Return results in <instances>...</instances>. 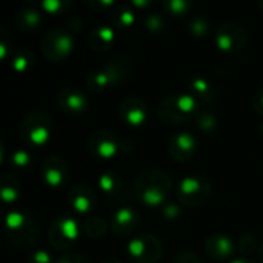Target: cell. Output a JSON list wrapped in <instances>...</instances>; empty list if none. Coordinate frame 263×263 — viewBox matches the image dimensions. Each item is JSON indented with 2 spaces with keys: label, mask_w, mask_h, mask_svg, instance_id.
I'll return each mask as SVG.
<instances>
[{
  "label": "cell",
  "mask_w": 263,
  "mask_h": 263,
  "mask_svg": "<svg viewBox=\"0 0 263 263\" xmlns=\"http://www.w3.org/2000/svg\"><path fill=\"white\" fill-rule=\"evenodd\" d=\"M171 179L165 171H145L136 180V193L139 199L149 206L160 205L171 190Z\"/></svg>",
  "instance_id": "6da1fadb"
},
{
  "label": "cell",
  "mask_w": 263,
  "mask_h": 263,
  "mask_svg": "<svg viewBox=\"0 0 263 263\" xmlns=\"http://www.w3.org/2000/svg\"><path fill=\"white\" fill-rule=\"evenodd\" d=\"M129 68H131V60L126 55H116L112 60H109V63L102 71L92 72L86 79V85L91 91H100L125 79L129 72Z\"/></svg>",
  "instance_id": "7a4b0ae2"
},
{
  "label": "cell",
  "mask_w": 263,
  "mask_h": 263,
  "mask_svg": "<svg viewBox=\"0 0 263 263\" xmlns=\"http://www.w3.org/2000/svg\"><path fill=\"white\" fill-rule=\"evenodd\" d=\"M6 225L11 233V240L18 247H29L39 237V228L35 220L20 211H12L6 216Z\"/></svg>",
  "instance_id": "3957f363"
},
{
  "label": "cell",
  "mask_w": 263,
  "mask_h": 263,
  "mask_svg": "<svg viewBox=\"0 0 263 263\" xmlns=\"http://www.w3.org/2000/svg\"><path fill=\"white\" fill-rule=\"evenodd\" d=\"M20 133L28 143L40 146V145L46 143L49 139L51 119L42 111H34V112L28 114V117L23 120Z\"/></svg>",
  "instance_id": "277c9868"
},
{
  "label": "cell",
  "mask_w": 263,
  "mask_h": 263,
  "mask_svg": "<svg viewBox=\"0 0 263 263\" xmlns=\"http://www.w3.org/2000/svg\"><path fill=\"white\" fill-rule=\"evenodd\" d=\"M211 183L202 176H188L179 185V199L186 206H197L208 200Z\"/></svg>",
  "instance_id": "5b68a950"
},
{
  "label": "cell",
  "mask_w": 263,
  "mask_h": 263,
  "mask_svg": "<svg viewBox=\"0 0 263 263\" xmlns=\"http://www.w3.org/2000/svg\"><path fill=\"white\" fill-rule=\"evenodd\" d=\"M128 254L136 263H154L162 256V243L151 234H142L129 242Z\"/></svg>",
  "instance_id": "8992f818"
},
{
  "label": "cell",
  "mask_w": 263,
  "mask_h": 263,
  "mask_svg": "<svg viewBox=\"0 0 263 263\" xmlns=\"http://www.w3.org/2000/svg\"><path fill=\"white\" fill-rule=\"evenodd\" d=\"M72 45L74 40L68 32H65L63 29H52L45 35L42 42V49L46 59L59 62L72 49Z\"/></svg>",
  "instance_id": "52a82bcc"
},
{
  "label": "cell",
  "mask_w": 263,
  "mask_h": 263,
  "mask_svg": "<svg viewBox=\"0 0 263 263\" xmlns=\"http://www.w3.org/2000/svg\"><path fill=\"white\" fill-rule=\"evenodd\" d=\"M79 237V227L76 223V220L69 219V217H60L55 219L51 225L48 239L51 242V245L57 250H65L69 248L71 243Z\"/></svg>",
  "instance_id": "ba28073f"
},
{
  "label": "cell",
  "mask_w": 263,
  "mask_h": 263,
  "mask_svg": "<svg viewBox=\"0 0 263 263\" xmlns=\"http://www.w3.org/2000/svg\"><path fill=\"white\" fill-rule=\"evenodd\" d=\"M216 42L223 51H239L247 43V31L239 23H225L219 28Z\"/></svg>",
  "instance_id": "9c48e42d"
},
{
  "label": "cell",
  "mask_w": 263,
  "mask_h": 263,
  "mask_svg": "<svg viewBox=\"0 0 263 263\" xmlns=\"http://www.w3.org/2000/svg\"><path fill=\"white\" fill-rule=\"evenodd\" d=\"M89 148L96 156H99L102 159L112 157L119 149V146L116 143V139H114V134L108 133L105 129H100V131H97V133H94L91 136Z\"/></svg>",
  "instance_id": "30bf717a"
},
{
  "label": "cell",
  "mask_w": 263,
  "mask_h": 263,
  "mask_svg": "<svg viewBox=\"0 0 263 263\" xmlns=\"http://www.w3.org/2000/svg\"><path fill=\"white\" fill-rule=\"evenodd\" d=\"M120 112L129 125H142L148 117V106L140 97H128L122 102Z\"/></svg>",
  "instance_id": "8fae6325"
},
{
  "label": "cell",
  "mask_w": 263,
  "mask_h": 263,
  "mask_svg": "<svg viewBox=\"0 0 263 263\" xmlns=\"http://www.w3.org/2000/svg\"><path fill=\"white\" fill-rule=\"evenodd\" d=\"M42 173H43V177L48 185L60 186L65 183V180L68 177V165L63 159L54 156V157H49L45 160Z\"/></svg>",
  "instance_id": "7c38bea8"
},
{
  "label": "cell",
  "mask_w": 263,
  "mask_h": 263,
  "mask_svg": "<svg viewBox=\"0 0 263 263\" xmlns=\"http://www.w3.org/2000/svg\"><path fill=\"white\" fill-rule=\"evenodd\" d=\"M196 148H197V140L190 133L177 134L176 137H173L170 143V153L179 162L188 160L196 153Z\"/></svg>",
  "instance_id": "4fadbf2b"
},
{
  "label": "cell",
  "mask_w": 263,
  "mask_h": 263,
  "mask_svg": "<svg viewBox=\"0 0 263 263\" xmlns=\"http://www.w3.org/2000/svg\"><path fill=\"white\" fill-rule=\"evenodd\" d=\"M205 250L214 260H223L234 253V243L223 234H211L205 242Z\"/></svg>",
  "instance_id": "5bb4252c"
},
{
  "label": "cell",
  "mask_w": 263,
  "mask_h": 263,
  "mask_svg": "<svg viewBox=\"0 0 263 263\" xmlns=\"http://www.w3.org/2000/svg\"><path fill=\"white\" fill-rule=\"evenodd\" d=\"M137 220H139V216H137V213L134 210H131V208H120L112 216L111 228H112V231L116 234L126 236V234H131L136 230Z\"/></svg>",
  "instance_id": "9a60e30c"
},
{
  "label": "cell",
  "mask_w": 263,
  "mask_h": 263,
  "mask_svg": "<svg viewBox=\"0 0 263 263\" xmlns=\"http://www.w3.org/2000/svg\"><path fill=\"white\" fill-rule=\"evenodd\" d=\"M59 106H62L66 112H83L88 106L86 97L76 88H65L59 94Z\"/></svg>",
  "instance_id": "2e32d148"
},
{
  "label": "cell",
  "mask_w": 263,
  "mask_h": 263,
  "mask_svg": "<svg viewBox=\"0 0 263 263\" xmlns=\"http://www.w3.org/2000/svg\"><path fill=\"white\" fill-rule=\"evenodd\" d=\"M94 200H96V196L94 193L85 186V185H77L71 190L69 193V202H71V206L76 208L79 213H86L92 208L94 205Z\"/></svg>",
  "instance_id": "e0dca14e"
},
{
  "label": "cell",
  "mask_w": 263,
  "mask_h": 263,
  "mask_svg": "<svg viewBox=\"0 0 263 263\" xmlns=\"http://www.w3.org/2000/svg\"><path fill=\"white\" fill-rule=\"evenodd\" d=\"M159 116L166 123H182L188 117H185L176 105V97H166L159 106Z\"/></svg>",
  "instance_id": "ac0fdd59"
},
{
  "label": "cell",
  "mask_w": 263,
  "mask_h": 263,
  "mask_svg": "<svg viewBox=\"0 0 263 263\" xmlns=\"http://www.w3.org/2000/svg\"><path fill=\"white\" fill-rule=\"evenodd\" d=\"M112 39H114L112 29H111L109 26H106V25H102V26H99V28H96V29L92 31L91 39H89V43H91V46H92L94 49H97V51H105V49L111 45Z\"/></svg>",
  "instance_id": "d6986e66"
},
{
  "label": "cell",
  "mask_w": 263,
  "mask_h": 263,
  "mask_svg": "<svg viewBox=\"0 0 263 263\" xmlns=\"http://www.w3.org/2000/svg\"><path fill=\"white\" fill-rule=\"evenodd\" d=\"M99 185H100V188H102V191H103L105 194L114 196V194L120 190L122 180H120V177H119L114 171H106V173H103V174L99 177Z\"/></svg>",
  "instance_id": "ffe728a7"
},
{
  "label": "cell",
  "mask_w": 263,
  "mask_h": 263,
  "mask_svg": "<svg viewBox=\"0 0 263 263\" xmlns=\"http://www.w3.org/2000/svg\"><path fill=\"white\" fill-rule=\"evenodd\" d=\"M2 197L5 202H12L17 199L18 194V182L12 176L2 177Z\"/></svg>",
  "instance_id": "44dd1931"
},
{
  "label": "cell",
  "mask_w": 263,
  "mask_h": 263,
  "mask_svg": "<svg viewBox=\"0 0 263 263\" xmlns=\"http://www.w3.org/2000/svg\"><path fill=\"white\" fill-rule=\"evenodd\" d=\"M40 22V15L34 9H22L17 15V23L20 28H35Z\"/></svg>",
  "instance_id": "7402d4cb"
},
{
  "label": "cell",
  "mask_w": 263,
  "mask_h": 263,
  "mask_svg": "<svg viewBox=\"0 0 263 263\" xmlns=\"http://www.w3.org/2000/svg\"><path fill=\"white\" fill-rule=\"evenodd\" d=\"M176 105L177 108L180 109V112L185 116V117H190L191 114H194L197 111V100L193 97V96H177L176 97Z\"/></svg>",
  "instance_id": "603a6c76"
},
{
  "label": "cell",
  "mask_w": 263,
  "mask_h": 263,
  "mask_svg": "<svg viewBox=\"0 0 263 263\" xmlns=\"http://www.w3.org/2000/svg\"><path fill=\"white\" fill-rule=\"evenodd\" d=\"M85 231L88 233L89 237H100L105 234L106 231V223L103 219H89L86 223H85Z\"/></svg>",
  "instance_id": "cb8c5ba5"
},
{
  "label": "cell",
  "mask_w": 263,
  "mask_h": 263,
  "mask_svg": "<svg viewBox=\"0 0 263 263\" xmlns=\"http://www.w3.org/2000/svg\"><path fill=\"white\" fill-rule=\"evenodd\" d=\"M191 88H193L200 97H206V96H210V92H211V85H210V82H208L206 79L200 77V76L193 77V80H191Z\"/></svg>",
  "instance_id": "d4e9b609"
},
{
  "label": "cell",
  "mask_w": 263,
  "mask_h": 263,
  "mask_svg": "<svg viewBox=\"0 0 263 263\" xmlns=\"http://www.w3.org/2000/svg\"><path fill=\"white\" fill-rule=\"evenodd\" d=\"M31 63V57H29V54L25 51V52H20V54H17L14 59H12V68L15 69V71H25L26 68H28V65Z\"/></svg>",
  "instance_id": "484cf974"
},
{
  "label": "cell",
  "mask_w": 263,
  "mask_h": 263,
  "mask_svg": "<svg viewBox=\"0 0 263 263\" xmlns=\"http://www.w3.org/2000/svg\"><path fill=\"white\" fill-rule=\"evenodd\" d=\"M136 20V15H134V12L133 11H129V9H120L119 12H117V15H116V22L120 25V26H129L133 22Z\"/></svg>",
  "instance_id": "4316f807"
},
{
  "label": "cell",
  "mask_w": 263,
  "mask_h": 263,
  "mask_svg": "<svg viewBox=\"0 0 263 263\" xmlns=\"http://www.w3.org/2000/svg\"><path fill=\"white\" fill-rule=\"evenodd\" d=\"M165 6H166L171 12H174V14H183V12L190 8V3L185 2V0H168V2L165 3Z\"/></svg>",
  "instance_id": "83f0119b"
},
{
  "label": "cell",
  "mask_w": 263,
  "mask_h": 263,
  "mask_svg": "<svg viewBox=\"0 0 263 263\" xmlns=\"http://www.w3.org/2000/svg\"><path fill=\"white\" fill-rule=\"evenodd\" d=\"M191 29H193V32L196 35H203L206 32V29H208V23L203 18L197 17V18H194L191 22Z\"/></svg>",
  "instance_id": "f1b7e54d"
},
{
  "label": "cell",
  "mask_w": 263,
  "mask_h": 263,
  "mask_svg": "<svg viewBox=\"0 0 263 263\" xmlns=\"http://www.w3.org/2000/svg\"><path fill=\"white\" fill-rule=\"evenodd\" d=\"M11 160L14 165L17 166H25L29 163V154L26 151H15L12 156H11Z\"/></svg>",
  "instance_id": "f546056e"
},
{
  "label": "cell",
  "mask_w": 263,
  "mask_h": 263,
  "mask_svg": "<svg viewBox=\"0 0 263 263\" xmlns=\"http://www.w3.org/2000/svg\"><path fill=\"white\" fill-rule=\"evenodd\" d=\"M29 263H51V256L46 251L39 250L29 256Z\"/></svg>",
  "instance_id": "4dcf8cb0"
},
{
  "label": "cell",
  "mask_w": 263,
  "mask_h": 263,
  "mask_svg": "<svg viewBox=\"0 0 263 263\" xmlns=\"http://www.w3.org/2000/svg\"><path fill=\"white\" fill-rule=\"evenodd\" d=\"M145 23H146V28L148 29H153V31H157V29H160L163 25V18L160 17V15H157V14H153V15H149L146 20H145Z\"/></svg>",
  "instance_id": "1f68e13d"
},
{
  "label": "cell",
  "mask_w": 263,
  "mask_h": 263,
  "mask_svg": "<svg viewBox=\"0 0 263 263\" xmlns=\"http://www.w3.org/2000/svg\"><path fill=\"white\" fill-rule=\"evenodd\" d=\"M214 125H216V119H214L211 114H208V112H205V114H200V119H199V126H200L202 129L208 131V129H211Z\"/></svg>",
  "instance_id": "d6a6232c"
},
{
  "label": "cell",
  "mask_w": 263,
  "mask_h": 263,
  "mask_svg": "<svg viewBox=\"0 0 263 263\" xmlns=\"http://www.w3.org/2000/svg\"><path fill=\"white\" fill-rule=\"evenodd\" d=\"M173 263H202L197 256H194L193 253H180Z\"/></svg>",
  "instance_id": "836d02e7"
},
{
  "label": "cell",
  "mask_w": 263,
  "mask_h": 263,
  "mask_svg": "<svg viewBox=\"0 0 263 263\" xmlns=\"http://www.w3.org/2000/svg\"><path fill=\"white\" fill-rule=\"evenodd\" d=\"M57 263H89L86 260V257L80 256V254H66L63 257H60Z\"/></svg>",
  "instance_id": "e575fe53"
},
{
  "label": "cell",
  "mask_w": 263,
  "mask_h": 263,
  "mask_svg": "<svg viewBox=\"0 0 263 263\" xmlns=\"http://www.w3.org/2000/svg\"><path fill=\"white\" fill-rule=\"evenodd\" d=\"M254 108H256L257 111L263 112V88L257 92V96H256V99H254Z\"/></svg>",
  "instance_id": "d590c367"
},
{
  "label": "cell",
  "mask_w": 263,
  "mask_h": 263,
  "mask_svg": "<svg viewBox=\"0 0 263 263\" xmlns=\"http://www.w3.org/2000/svg\"><path fill=\"white\" fill-rule=\"evenodd\" d=\"M43 6H45L49 12H54L57 8H60V6H62V3H60V2H54V0H49V2L46 0V2L43 3Z\"/></svg>",
  "instance_id": "8d00e7d4"
},
{
  "label": "cell",
  "mask_w": 263,
  "mask_h": 263,
  "mask_svg": "<svg viewBox=\"0 0 263 263\" xmlns=\"http://www.w3.org/2000/svg\"><path fill=\"white\" fill-rule=\"evenodd\" d=\"M231 263H251L248 259H243V257H240V259H236V260H233Z\"/></svg>",
  "instance_id": "74e56055"
},
{
  "label": "cell",
  "mask_w": 263,
  "mask_h": 263,
  "mask_svg": "<svg viewBox=\"0 0 263 263\" xmlns=\"http://www.w3.org/2000/svg\"><path fill=\"white\" fill-rule=\"evenodd\" d=\"M259 259H260V262L263 263V242L262 245L259 247Z\"/></svg>",
  "instance_id": "f35d334b"
},
{
  "label": "cell",
  "mask_w": 263,
  "mask_h": 263,
  "mask_svg": "<svg viewBox=\"0 0 263 263\" xmlns=\"http://www.w3.org/2000/svg\"><path fill=\"white\" fill-rule=\"evenodd\" d=\"M102 263H119V262H117V260H111V259H109V260H105V262H102Z\"/></svg>",
  "instance_id": "ab89813d"
},
{
  "label": "cell",
  "mask_w": 263,
  "mask_h": 263,
  "mask_svg": "<svg viewBox=\"0 0 263 263\" xmlns=\"http://www.w3.org/2000/svg\"><path fill=\"white\" fill-rule=\"evenodd\" d=\"M260 131H262V136H263V123H262V126H260Z\"/></svg>",
  "instance_id": "60d3db41"
}]
</instances>
